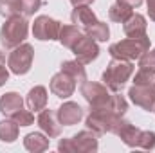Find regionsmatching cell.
Segmentation results:
<instances>
[{
  "label": "cell",
  "mask_w": 155,
  "mask_h": 153,
  "mask_svg": "<svg viewBox=\"0 0 155 153\" xmlns=\"http://www.w3.org/2000/svg\"><path fill=\"white\" fill-rule=\"evenodd\" d=\"M134 63L128 60H117L114 58L108 67L103 72V83L107 88H110L112 92H119L123 90V86L126 85V81L134 74Z\"/></svg>",
  "instance_id": "6da1fadb"
},
{
  "label": "cell",
  "mask_w": 155,
  "mask_h": 153,
  "mask_svg": "<svg viewBox=\"0 0 155 153\" xmlns=\"http://www.w3.org/2000/svg\"><path fill=\"white\" fill-rule=\"evenodd\" d=\"M27 33H29V22L25 20V16L22 15L11 16L0 29V43L5 49H15L27 38Z\"/></svg>",
  "instance_id": "7a4b0ae2"
},
{
  "label": "cell",
  "mask_w": 155,
  "mask_h": 153,
  "mask_svg": "<svg viewBox=\"0 0 155 153\" xmlns=\"http://www.w3.org/2000/svg\"><path fill=\"white\" fill-rule=\"evenodd\" d=\"M146 50H150V38L148 36H141V38H126L121 40L117 43H112L108 52L112 58L117 60H139Z\"/></svg>",
  "instance_id": "3957f363"
},
{
  "label": "cell",
  "mask_w": 155,
  "mask_h": 153,
  "mask_svg": "<svg viewBox=\"0 0 155 153\" xmlns=\"http://www.w3.org/2000/svg\"><path fill=\"white\" fill-rule=\"evenodd\" d=\"M121 119H123L121 115L112 112L108 108V105H105V106L90 110V114L87 117V128L96 132L97 135H101V133H114Z\"/></svg>",
  "instance_id": "277c9868"
},
{
  "label": "cell",
  "mask_w": 155,
  "mask_h": 153,
  "mask_svg": "<svg viewBox=\"0 0 155 153\" xmlns=\"http://www.w3.org/2000/svg\"><path fill=\"white\" fill-rule=\"evenodd\" d=\"M33 58H35V49H33V45H29V43H20L18 47L13 49V52H11L9 58H7L9 70H11L13 74H16V76L27 74V72L31 70Z\"/></svg>",
  "instance_id": "5b68a950"
},
{
  "label": "cell",
  "mask_w": 155,
  "mask_h": 153,
  "mask_svg": "<svg viewBox=\"0 0 155 153\" xmlns=\"http://www.w3.org/2000/svg\"><path fill=\"white\" fill-rule=\"evenodd\" d=\"M81 96L87 99V103L90 105V108H99L108 105L112 94H108L107 86L101 83H94V81H85L81 85Z\"/></svg>",
  "instance_id": "8992f818"
},
{
  "label": "cell",
  "mask_w": 155,
  "mask_h": 153,
  "mask_svg": "<svg viewBox=\"0 0 155 153\" xmlns=\"http://www.w3.org/2000/svg\"><path fill=\"white\" fill-rule=\"evenodd\" d=\"M128 96L134 105L141 106L146 112H155V83L152 85H134L128 90Z\"/></svg>",
  "instance_id": "52a82bcc"
},
{
  "label": "cell",
  "mask_w": 155,
  "mask_h": 153,
  "mask_svg": "<svg viewBox=\"0 0 155 153\" xmlns=\"http://www.w3.org/2000/svg\"><path fill=\"white\" fill-rule=\"evenodd\" d=\"M60 22L51 18V16H45L41 15L35 20L33 24V34L35 38L41 40V41H51V40H58V34H60Z\"/></svg>",
  "instance_id": "ba28073f"
},
{
  "label": "cell",
  "mask_w": 155,
  "mask_h": 153,
  "mask_svg": "<svg viewBox=\"0 0 155 153\" xmlns=\"http://www.w3.org/2000/svg\"><path fill=\"white\" fill-rule=\"evenodd\" d=\"M72 52H74V56H76V60L79 63L87 65V63H92V61L99 56V47H97L96 40H92L90 36L85 34V36L72 47Z\"/></svg>",
  "instance_id": "9c48e42d"
},
{
  "label": "cell",
  "mask_w": 155,
  "mask_h": 153,
  "mask_svg": "<svg viewBox=\"0 0 155 153\" xmlns=\"http://www.w3.org/2000/svg\"><path fill=\"white\" fill-rule=\"evenodd\" d=\"M49 86H51V92H52L56 97L67 99V97H71V96L74 94V90H76V81H74V77H71L67 72L60 70L58 74L52 76Z\"/></svg>",
  "instance_id": "30bf717a"
},
{
  "label": "cell",
  "mask_w": 155,
  "mask_h": 153,
  "mask_svg": "<svg viewBox=\"0 0 155 153\" xmlns=\"http://www.w3.org/2000/svg\"><path fill=\"white\" fill-rule=\"evenodd\" d=\"M36 122H38L40 130H41L49 139H56V137L61 135V122H60L58 114H56L54 110H45V108H43L38 114Z\"/></svg>",
  "instance_id": "8fae6325"
},
{
  "label": "cell",
  "mask_w": 155,
  "mask_h": 153,
  "mask_svg": "<svg viewBox=\"0 0 155 153\" xmlns=\"http://www.w3.org/2000/svg\"><path fill=\"white\" fill-rule=\"evenodd\" d=\"M72 139L74 144V151L78 153H94L97 151V133L92 130H83L78 132Z\"/></svg>",
  "instance_id": "7c38bea8"
},
{
  "label": "cell",
  "mask_w": 155,
  "mask_h": 153,
  "mask_svg": "<svg viewBox=\"0 0 155 153\" xmlns=\"http://www.w3.org/2000/svg\"><path fill=\"white\" fill-rule=\"evenodd\" d=\"M141 132H143V130H139V128H137V126H134L132 122H128V121L121 119L114 133H116L117 137L126 144V146H130V148H137V146H139Z\"/></svg>",
  "instance_id": "4fadbf2b"
},
{
  "label": "cell",
  "mask_w": 155,
  "mask_h": 153,
  "mask_svg": "<svg viewBox=\"0 0 155 153\" xmlns=\"http://www.w3.org/2000/svg\"><path fill=\"white\" fill-rule=\"evenodd\" d=\"M58 119H60V122L61 124H65V126H72V124H78L79 121H81V117H83V108L74 103V101H67V103H63L60 108H58Z\"/></svg>",
  "instance_id": "5bb4252c"
},
{
  "label": "cell",
  "mask_w": 155,
  "mask_h": 153,
  "mask_svg": "<svg viewBox=\"0 0 155 153\" xmlns=\"http://www.w3.org/2000/svg\"><path fill=\"white\" fill-rule=\"evenodd\" d=\"M146 18L139 13H132V16L124 22V34L128 38H141V36H146Z\"/></svg>",
  "instance_id": "9a60e30c"
},
{
  "label": "cell",
  "mask_w": 155,
  "mask_h": 153,
  "mask_svg": "<svg viewBox=\"0 0 155 153\" xmlns=\"http://www.w3.org/2000/svg\"><path fill=\"white\" fill-rule=\"evenodd\" d=\"M71 20H72V24H76V25L83 27V29H88V27H92L97 22L94 11L88 5H78V7H74V11L71 15Z\"/></svg>",
  "instance_id": "2e32d148"
},
{
  "label": "cell",
  "mask_w": 155,
  "mask_h": 153,
  "mask_svg": "<svg viewBox=\"0 0 155 153\" xmlns=\"http://www.w3.org/2000/svg\"><path fill=\"white\" fill-rule=\"evenodd\" d=\"M20 108H24V99L20 97V94L16 92H7L0 97V112L7 117L18 112Z\"/></svg>",
  "instance_id": "e0dca14e"
},
{
  "label": "cell",
  "mask_w": 155,
  "mask_h": 153,
  "mask_svg": "<svg viewBox=\"0 0 155 153\" xmlns=\"http://www.w3.org/2000/svg\"><path fill=\"white\" fill-rule=\"evenodd\" d=\"M27 106H29V110H35V112H41L45 106H47V90H45V86H41V85H36V86H33L31 90H29V94H27Z\"/></svg>",
  "instance_id": "ac0fdd59"
},
{
  "label": "cell",
  "mask_w": 155,
  "mask_h": 153,
  "mask_svg": "<svg viewBox=\"0 0 155 153\" xmlns=\"http://www.w3.org/2000/svg\"><path fill=\"white\" fill-rule=\"evenodd\" d=\"M83 36H85V34L78 29V25H61L60 34H58V40H60V43H61L63 47H67V49L72 50V47H74Z\"/></svg>",
  "instance_id": "d6986e66"
},
{
  "label": "cell",
  "mask_w": 155,
  "mask_h": 153,
  "mask_svg": "<svg viewBox=\"0 0 155 153\" xmlns=\"http://www.w3.org/2000/svg\"><path fill=\"white\" fill-rule=\"evenodd\" d=\"M24 146H25V150H29V151H33V153L45 151L49 148V137H45L43 133H38V132L29 133L24 139Z\"/></svg>",
  "instance_id": "ffe728a7"
},
{
  "label": "cell",
  "mask_w": 155,
  "mask_h": 153,
  "mask_svg": "<svg viewBox=\"0 0 155 153\" xmlns=\"http://www.w3.org/2000/svg\"><path fill=\"white\" fill-rule=\"evenodd\" d=\"M18 139V124L9 117L0 121V141L2 142H15Z\"/></svg>",
  "instance_id": "44dd1931"
},
{
  "label": "cell",
  "mask_w": 155,
  "mask_h": 153,
  "mask_svg": "<svg viewBox=\"0 0 155 153\" xmlns=\"http://www.w3.org/2000/svg\"><path fill=\"white\" fill-rule=\"evenodd\" d=\"M61 70L67 72L71 77H74V81H78V83H85V81H87L85 67H83V63H79L78 60H74V61H63V63H61Z\"/></svg>",
  "instance_id": "7402d4cb"
},
{
  "label": "cell",
  "mask_w": 155,
  "mask_h": 153,
  "mask_svg": "<svg viewBox=\"0 0 155 153\" xmlns=\"http://www.w3.org/2000/svg\"><path fill=\"white\" fill-rule=\"evenodd\" d=\"M87 31V36H90L92 40H96V41H107L108 36H110V29H108V25L105 24V22H96L92 27H88V29H85Z\"/></svg>",
  "instance_id": "603a6c76"
},
{
  "label": "cell",
  "mask_w": 155,
  "mask_h": 153,
  "mask_svg": "<svg viewBox=\"0 0 155 153\" xmlns=\"http://www.w3.org/2000/svg\"><path fill=\"white\" fill-rule=\"evenodd\" d=\"M108 16L112 22H117V24H124L130 16H132V9L130 7H124L121 4H114L110 9H108Z\"/></svg>",
  "instance_id": "cb8c5ba5"
},
{
  "label": "cell",
  "mask_w": 155,
  "mask_h": 153,
  "mask_svg": "<svg viewBox=\"0 0 155 153\" xmlns=\"http://www.w3.org/2000/svg\"><path fill=\"white\" fill-rule=\"evenodd\" d=\"M0 15L4 18L22 15L20 13V0H0Z\"/></svg>",
  "instance_id": "d4e9b609"
},
{
  "label": "cell",
  "mask_w": 155,
  "mask_h": 153,
  "mask_svg": "<svg viewBox=\"0 0 155 153\" xmlns=\"http://www.w3.org/2000/svg\"><path fill=\"white\" fill-rule=\"evenodd\" d=\"M152 83H155V70L139 67L137 74L134 77V85H152Z\"/></svg>",
  "instance_id": "484cf974"
},
{
  "label": "cell",
  "mask_w": 155,
  "mask_h": 153,
  "mask_svg": "<svg viewBox=\"0 0 155 153\" xmlns=\"http://www.w3.org/2000/svg\"><path fill=\"white\" fill-rule=\"evenodd\" d=\"M108 108L112 110V112H116L117 115H124V112L128 110V103H126V99L123 97V96H119V94H114L112 97H110V101H108Z\"/></svg>",
  "instance_id": "4316f807"
},
{
  "label": "cell",
  "mask_w": 155,
  "mask_h": 153,
  "mask_svg": "<svg viewBox=\"0 0 155 153\" xmlns=\"http://www.w3.org/2000/svg\"><path fill=\"white\" fill-rule=\"evenodd\" d=\"M43 0H20V13L22 16H33L40 7H41Z\"/></svg>",
  "instance_id": "83f0119b"
},
{
  "label": "cell",
  "mask_w": 155,
  "mask_h": 153,
  "mask_svg": "<svg viewBox=\"0 0 155 153\" xmlns=\"http://www.w3.org/2000/svg\"><path fill=\"white\" fill-rule=\"evenodd\" d=\"M11 119H13L18 126H31V124L35 122V115L31 114L29 110H25V108H20L18 112H15V114L11 115Z\"/></svg>",
  "instance_id": "f1b7e54d"
},
{
  "label": "cell",
  "mask_w": 155,
  "mask_h": 153,
  "mask_svg": "<svg viewBox=\"0 0 155 153\" xmlns=\"http://www.w3.org/2000/svg\"><path fill=\"white\" fill-rule=\"evenodd\" d=\"M143 150H153L155 148V132H141L139 137V146Z\"/></svg>",
  "instance_id": "f546056e"
},
{
  "label": "cell",
  "mask_w": 155,
  "mask_h": 153,
  "mask_svg": "<svg viewBox=\"0 0 155 153\" xmlns=\"http://www.w3.org/2000/svg\"><path fill=\"white\" fill-rule=\"evenodd\" d=\"M139 67H144V69H152V70H155V49L146 50V52L139 58Z\"/></svg>",
  "instance_id": "4dcf8cb0"
},
{
  "label": "cell",
  "mask_w": 155,
  "mask_h": 153,
  "mask_svg": "<svg viewBox=\"0 0 155 153\" xmlns=\"http://www.w3.org/2000/svg\"><path fill=\"white\" fill-rule=\"evenodd\" d=\"M58 150L63 153H76L74 151V144H72V139H61L60 144H58Z\"/></svg>",
  "instance_id": "1f68e13d"
},
{
  "label": "cell",
  "mask_w": 155,
  "mask_h": 153,
  "mask_svg": "<svg viewBox=\"0 0 155 153\" xmlns=\"http://www.w3.org/2000/svg\"><path fill=\"white\" fill-rule=\"evenodd\" d=\"M117 4H121L124 7H130V9H135L143 4V0H117Z\"/></svg>",
  "instance_id": "d6a6232c"
},
{
  "label": "cell",
  "mask_w": 155,
  "mask_h": 153,
  "mask_svg": "<svg viewBox=\"0 0 155 153\" xmlns=\"http://www.w3.org/2000/svg\"><path fill=\"white\" fill-rule=\"evenodd\" d=\"M7 79H9V72H7V69H5L4 65H0V86H4V85L7 83Z\"/></svg>",
  "instance_id": "836d02e7"
},
{
  "label": "cell",
  "mask_w": 155,
  "mask_h": 153,
  "mask_svg": "<svg viewBox=\"0 0 155 153\" xmlns=\"http://www.w3.org/2000/svg\"><path fill=\"white\" fill-rule=\"evenodd\" d=\"M146 5H148V15H150V18L155 22V0H146Z\"/></svg>",
  "instance_id": "e575fe53"
},
{
  "label": "cell",
  "mask_w": 155,
  "mask_h": 153,
  "mask_svg": "<svg viewBox=\"0 0 155 153\" xmlns=\"http://www.w3.org/2000/svg\"><path fill=\"white\" fill-rule=\"evenodd\" d=\"M94 0H71V4L74 5V7H78V5H90Z\"/></svg>",
  "instance_id": "d590c367"
},
{
  "label": "cell",
  "mask_w": 155,
  "mask_h": 153,
  "mask_svg": "<svg viewBox=\"0 0 155 153\" xmlns=\"http://www.w3.org/2000/svg\"><path fill=\"white\" fill-rule=\"evenodd\" d=\"M5 63V56H4V52L0 50V65H4Z\"/></svg>",
  "instance_id": "8d00e7d4"
}]
</instances>
